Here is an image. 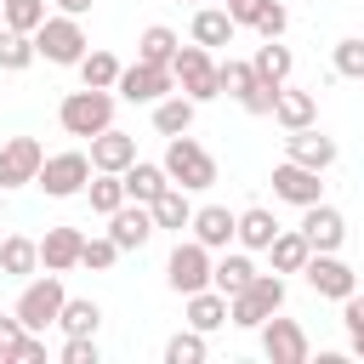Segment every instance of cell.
I'll list each match as a JSON object with an SVG mask.
<instances>
[{"instance_id": "obj_1", "label": "cell", "mask_w": 364, "mask_h": 364, "mask_svg": "<svg viewBox=\"0 0 364 364\" xmlns=\"http://www.w3.org/2000/svg\"><path fill=\"white\" fill-rule=\"evenodd\" d=\"M114 91H97V85H80V91H68L63 102H57V125L68 131V136H97V131H108L114 125Z\"/></svg>"}, {"instance_id": "obj_2", "label": "cell", "mask_w": 364, "mask_h": 364, "mask_svg": "<svg viewBox=\"0 0 364 364\" xmlns=\"http://www.w3.org/2000/svg\"><path fill=\"white\" fill-rule=\"evenodd\" d=\"M159 165H165V176H171L176 188H188V193L216 188V159H210V148H199L188 131L165 142V159H159Z\"/></svg>"}, {"instance_id": "obj_3", "label": "cell", "mask_w": 364, "mask_h": 364, "mask_svg": "<svg viewBox=\"0 0 364 364\" xmlns=\"http://www.w3.org/2000/svg\"><path fill=\"white\" fill-rule=\"evenodd\" d=\"M279 307H284V279H279V273H256L239 296H228V324L262 330V318H273Z\"/></svg>"}, {"instance_id": "obj_4", "label": "cell", "mask_w": 364, "mask_h": 364, "mask_svg": "<svg viewBox=\"0 0 364 364\" xmlns=\"http://www.w3.org/2000/svg\"><path fill=\"white\" fill-rule=\"evenodd\" d=\"M85 51H91V40H85L80 17H68V11H57V17H46V23L34 28V57H46V63H57V68H74Z\"/></svg>"}, {"instance_id": "obj_5", "label": "cell", "mask_w": 364, "mask_h": 364, "mask_svg": "<svg viewBox=\"0 0 364 364\" xmlns=\"http://www.w3.org/2000/svg\"><path fill=\"white\" fill-rule=\"evenodd\" d=\"M171 80H176V91H182V97H193V102H210V97H222L216 57H210L205 46H176V57H171Z\"/></svg>"}, {"instance_id": "obj_6", "label": "cell", "mask_w": 364, "mask_h": 364, "mask_svg": "<svg viewBox=\"0 0 364 364\" xmlns=\"http://www.w3.org/2000/svg\"><path fill=\"white\" fill-rule=\"evenodd\" d=\"M85 182H91V154H80V148L46 154L40 176H34V188H46V199H74V193H85Z\"/></svg>"}, {"instance_id": "obj_7", "label": "cell", "mask_w": 364, "mask_h": 364, "mask_svg": "<svg viewBox=\"0 0 364 364\" xmlns=\"http://www.w3.org/2000/svg\"><path fill=\"white\" fill-rule=\"evenodd\" d=\"M63 301H68L63 273H40V279H28V284H23V296H17V307H11V313L23 318V330H46V324H57Z\"/></svg>"}, {"instance_id": "obj_8", "label": "cell", "mask_w": 364, "mask_h": 364, "mask_svg": "<svg viewBox=\"0 0 364 364\" xmlns=\"http://www.w3.org/2000/svg\"><path fill=\"white\" fill-rule=\"evenodd\" d=\"M210 250L199 245V239H176V250H171V262H165V284L176 290V296H193V290H205L210 284Z\"/></svg>"}, {"instance_id": "obj_9", "label": "cell", "mask_w": 364, "mask_h": 364, "mask_svg": "<svg viewBox=\"0 0 364 364\" xmlns=\"http://www.w3.org/2000/svg\"><path fill=\"white\" fill-rule=\"evenodd\" d=\"M301 279L313 284V296H330V301H347V296L358 290V273H353L336 250H313L307 267H301Z\"/></svg>"}, {"instance_id": "obj_10", "label": "cell", "mask_w": 364, "mask_h": 364, "mask_svg": "<svg viewBox=\"0 0 364 364\" xmlns=\"http://www.w3.org/2000/svg\"><path fill=\"white\" fill-rule=\"evenodd\" d=\"M165 91H176V80H171V68H159V63H131V68H119V80H114V97L119 102H159Z\"/></svg>"}, {"instance_id": "obj_11", "label": "cell", "mask_w": 364, "mask_h": 364, "mask_svg": "<svg viewBox=\"0 0 364 364\" xmlns=\"http://www.w3.org/2000/svg\"><path fill=\"white\" fill-rule=\"evenodd\" d=\"M40 159H46V148L34 142V136H6L0 142V188L11 193V188H28L34 176H40Z\"/></svg>"}, {"instance_id": "obj_12", "label": "cell", "mask_w": 364, "mask_h": 364, "mask_svg": "<svg viewBox=\"0 0 364 364\" xmlns=\"http://www.w3.org/2000/svg\"><path fill=\"white\" fill-rule=\"evenodd\" d=\"M324 171H307V165H296V159H279L273 165V199H284V205H318L324 199V182H318Z\"/></svg>"}, {"instance_id": "obj_13", "label": "cell", "mask_w": 364, "mask_h": 364, "mask_svg": "<svg viewBox=\"0 0 364 364\" xmlns=\"http://www.w3.org/2000/svg\"><path fill=\"white\" fill-rule=\"evenodd\" d=\"M262 353L273 358V364H307V330L296 324V318H262Z\"/></svg>"}, {"instance_id": "obj_14", "label": "cell", "mask_w": 364, "mask_h": 364, "mask_svg": "<svg viewBox=\"0 0 364 364\" xmlns=\"http://www.w3.org/2000/svg\"><path fill=\"white\" fill-rule=\"evenodd\" d=\"M108 239L119 245V256H125V250H142V245L154 239V210H148L142 199H125V205L108 216Z\"/></svg>"}, {"instance_id": "obj_15", "label": "cell", "mask_w": 364, "mask_h": 364, "mask_svg": "<svg viewBox=\"0 0 364 364\" xmlns=\"http://www.w3.org/2000/svg\"><path fill=\"white\" fill-rule=\"evenodd\" d=\"M284 159H296L307 171H330L336 165V142L318 125H301V131H284Z\"/></svg>"}, {"instance_id": "obj_16", "label": "cell", "mask_w": 364, "mask_h": 364, "mask_svg": "<svg viewBox=\"0 0 364 364\" xmlns=\"http://www.w3.org/2000/svg\"><path fill=\"white\" fill-rule=\"evenodd\" d=\"M301 233H307V245L313 250H341V239H347V216L336 210V205H301Z\"/></svg>"}, {"instance_id": "obj_17", "label": "cell", "mask_w": 364, "mask_h": 364, "mask_svg": "<svg viewBox=\"0 0 364 364\" xmlns=\"http://www.w3.org/2000/svg\"><path fill=\"white\" fill-rule=\"evenodd\" d=\"M233 222H239V210H228V205H199L193 222H188V233H193L205 250H228V245H233Z\"/></svg>"}, {"instance_id": "obj_18", "label": "cell", "mask_w": 364, "mask_h": 364, "mask_svg": "<svg viewBox=\"0 0 364 364\" xmlns=\"http://www.w3.org/2000/svg\"><path fill=\"white\" fill-rule=\"evenodd\" d=\"M0 358H6V364H40V358H46L40 330H23V318L6 313V318H0Z\"/></svg>"}, {"instance_id": "obj_19", "label": "cell", "mask_w": 364, "mask_h": 364, "mask_svg": "<svg viewBox=\"0 0 364 364\" xmlns=\"http://www.w3.org/2000/svg\"><path fill=\"white\" fill-rule=\"evenodd\" d=\"M80 245H85L80 228H46V239H40V267H46V273L80 267Z\"/></svg>"}, {"instance_id": "obj_20", "label": "cell", "mask_w": 364, "mask_h": 364, "mask_svg": "<svg viewBox=\"0 0 364 364\" xmlns=\"http://www.w3.org/2000/svg\"><path fill=\"white\" fill-rule=\"evenodd\" d=\"M131 159H136V136H125V131H114V125L91 136V171H114V176H119Z\"/></svg>"}, {"instance_id": "obj_21", "label": "cell", "mask_w": 364, "mask_h": 364, "mask_svg": "<svg viewBox=\"0 0 364 364\" xmlns=\"http://www.w3.org/2000/svg\"><path fill=\"white\" fill-rule=\"evenodd\" d=\"M193 46H205V51H216V46H233V34H239V23L222 11V6H199L193 11Z\"/></svg>"}, {"instance_id": "obj_22", "label": "cell", "mask_w": 364, "mask_h": 364, "mask_svg": "<svg viewBox=\"0 0 364 364\" xmlns=\"http://www.w3.org/2000/svg\"><path fill=\"white\" fill-rule=\"evenodd\" d=\"M273 119H279L284 131H301V125L318 119V97H313V91H296V85H279V97H273Z\"/></svg>"}, {"instance_id": "obj_23", "label": "cell", "mask_w": 364, "mask_h": 364, "mask_svg": "<svg viewBox=\"0 0 364 364\" xmlns=\"http://www.w3.org/2000/svg\"><path fill=\"white\" fill-rule=\"evenodd\" d=\"M193 114H199V102H193V97L165 91V97L154 102V131H159V136H182V131H193Z\"/></svg>"}, {"instance_id": "obj_24", "label": "cell", "mask_w": 364, "mask_h": 364, "mask_svg": "<svg viewBox=\"0 0 364 364\" xmlns=\"http://www.w3.org/2000/svg\"><path fill=\"white\" fill-rule=\"evenodd\" d=\"M0 273L6 279H34L40 273V239H28V233L0 239Z\"/></svg>"}, {"instance_id": "obj_25", "label": "cell", "mask_w": 364, "mask_h": 364, "mask_svg": "<svg viewBox=\"0 0 364 364\" xmlns=\"http://www.w3.org/2000/svg\"><path fill=\"white\" fill-rule=\"evenodd\" d=\"M119 182H125V199H142V205H154L159 188H171L165 165H148V159H131V165L119 171Z\"/></svg>"}, {"instance_id": "obj_26", "label": "cell", "mask_w": 364, "mask_h": 364, "mask_svg": "<svg viewBox=\"0 0 364 364\" xmlns=\"http://www.w3.org/2000/svg\"><path fill=\"white\" fill-rule=\"evenodd\" d=\"M267 256H273V273H301V267H307V256H313V245H307V233H301V228H279V233H273V245H267Z\"/></svg>"}, {"instance_id": "obj_27", "label": "cell", "mask_w": 364, "mask_h": 364, "mask_svg": "<svg viewBox=\"0 0 364 364\" xmlns=\"http://www.w3.org/2000/svg\"><path fill=\"white\" fill-rule=\"evenodd\" d=\"M228 324V296L222 290H193L188 296V330H199V336H210V330H222Z\"/></svg>"}, {"instance_id": "obj_28", "label": "cell", "mask_w": 364, "mask_h": 364, "mask_svg": "<svg viewBox=\"0 0 364 364\" xmlns=\"http://www.w3.org/2000/svg\"><path fill=\"white\" fill-rule=\"evenodd\" d=\"M250 279H256V262L245 250H228L222 262H210V290H222V296H239Z\"/></svg>"}, {"instance_id": "obj_29", "label": "cell", "mask_w": 364, "mask_h": 364, "mask_svg": "<svg viewBox=\"0 0 364 364\" xmlns=\"http://www.w3.org/2000/svg\"><path fill=\"white\" fill-rule=\"evenodd\" d=\"M148 210H154V228H171V233H182V228L193 222V205H188V188H176V182H171V188H159V199H154Z\"/></svg>"}, {"instance_id": "obj_30", "label": "cell", "mask_w": 364, "mask_h": 364, "mask_svg": "<svg viewBox=\"0 0 364 364\" xmlns=\"http://www.w3.org/2000/svg\"><path fill=\"white\" fill-rule=\"evenodd\" d=\"M273 233H279V222H273V210H262V205L239 210V222H233V239H239L245 250H267Z\"/></svg>"}, {"instance_id": "obj_31", "label": "cell", "mask_w": 364, "mask_h": 364, "mask_svg": "<svg viewBox=\"0 0 364 364\" xmlns=\"http://www.w3.org/2000/svg\"><path fill=\"white\" fill-rule=\"evenodd\" d=\"M250 68H256V80H267V85H284V80H290V68H296V57H290V46H279V40H262V46H256V57H250Z\"/></svg>"}, {"instance_id": "obj_32", "label": "cell", "mask_w": 364, "mask_h": 364, "mask_svg": "<svg viewBox=\"0 0 364 364\" xmlns=\"http://www.w3.org/2000/svg\"><path fill=\"white\" fill-rule=\"evenodd\" d=\"M176 28H165V23H148L142 28V40H136V57L142 63H159V68H171V57H176Z\"/></svg>"}, {"instance_id": "obj_33", "label": "cell", "mask_w": 364, "mask_h": 364, "mask_svg": "<svg viewBox=\"0 0 364 364\" xmlns=\"http://www.w3.org/2000/svg\"><path fill=\"white\" fill-rule=\"evenodd\" d=\"M74 68H80V85H97V91H114V80H119V68H125V63H119L114 51H85V57H80Z\"/></svg>"}, {"instance_id": "obj_34", "label": "cell", "mask_w": 364, "mask_h": 364, "mask_svg": "<svg viewBox=\"0 0 364 364\" xmlns=\"http://www.w3.org/2000/svg\"><path fill=\"white\" fill-rule=\"evenodd\" d=\"M85 199H91V210H97V216H114V210L125 205V182H119L114 171H91V182H85Z\"/></svg>"}, {"instance_id": "obj_35", "label": "cell", "mask_w": 364, "mask_h": 364, "mask_svg": "<svg viewBox=\"0 0 364 364\" xmlns=\"http://www.w3.org/2000/svg\"><path fill=\"white\" fill-rule=\"evenodd\" d=\"M57 324H63V336H97L102 307H97V301H85V296H68V301H63V313H57Z\"/></svg>"}, {"instance_id": "obj_36", "label": "cell", "mask_w": 364, "mask_h": 364, "mask_svg": "<svg viewBox=\"0 0 364 364\" xmlns=\"http://www.w3.org/2000/svg\"><path fill=\"white\" fill-rule=\"evenodd\" d=\"M28 63H34V34L0 23V68H6V74H23Z\"/></svg>"}, {"instance_id": "obj_37", "label": "cell", "mask_w": 364, "mask_h": 364, "mask_svg": "<svg viewBox=\"0 0 364 364\" xmlns=\"http://www.w3.org/2000/svg\"><path fill=\"white\" fill-rule=\"evenodd\" d=\"M250 28H256L262 40H279V34L290 28V11H284V0H256V17H250Z\"/></svg>"}, {"instance_id": "obj_38", "label": "cell", "mask_w": 364, "mask_h": 364, "mask_svg": "<svg viewBox=\"0 0 364 364\" xmlns=\"http://www.w3.org/2000/svg\"><path fill=\"white\" fill-rule=\"evenodd\" d=\"M0 11H6V28H23V34L46 23V0H0Z\"/></svg>"}, {"instance_id": "obj_39", "label": "cell", "mask_w": 364, "mask_h": 364, "mask_svg": "<svg viewBox=\"0 0 364 364\" xmlns=\"http://www.w3.org/2000/svg\"><path fill=\"white\" fill-rule=\"evenodd\" d=\"M216 80H222V91L239 102V97L256 85V68H250V63H239V57H228V63H216Z\"/></svg>"}, {"instance_id": "obj_40", "label": "cell", "mask_w": 364, "mask_h": 364, "mask_svg": "<svg viewBox=\"0 0 364 364\" xmlns=\"http://www.w3.org/2000/svg\"><path fill=\"white\" fill-rule=\"evenodd\" d=\"M199 358H205V336L199 330H176L165 341V364H199Z\"/></svg>"}, {"instance_id": "obj_41", "label": "cell", "mask_w": 364, "mask_h": 364, "mask_svg": "<svg viewBox=\"0 0 364 364\" xmlns=\"http://www.w3.org/2000/svg\"><path fill=\"white\" fill-rule=\"evenodd\" d=\"M336 74L341 80H364V40H336Z\"/></svg>"}, {"instance_id": "obj_42", "label": "cell", "mask_w": 364, "mask_h": 364, "mask_svg": "<svg viewBox=\"0 0 364 364\" xmlns=\"http://www.w3.org/2000/svg\"><path fill=\"white\" fill-rule=\"evenodd\" d=\"M341 324H347V341H353V353L364 358V296H358V290L341 301Z\"/></svg>"}, {"instance_id": "obj_43", "label": "cell", "mask_w": 364, "mask_h": 364, "mask_svg": "<svg viewBox=\"0 0 364 364\" xmlns=\"http://www.w3.org/2000/svg\"><path fill=\"white\" fill-rule=\"evenodd\" d=\"M114 262H119V245H114V239H85V245H80V267H97V273H102V267H114Z\"/></svg>"}, {"instance_id": "obj_44", "label": "cell", "mask_w": 364, "mask_h": 364, "mask_svg": "<svg viewBox=\"0 0 364 364\" xmlns=\"http://www.w3.org/2000/svg\"><path fill=\"white\" fill-rule=\"evenodd\" d=\"M63 364H102L97 336H68V341H63Z\"/></svg>"}, {"instance_id": "obj_45", "label": "cell", "mask_w": 364, "mask_h": 364, "mask_svg": "<svg viewBox=\"0 0 364 364\" xmlns=\"http://www.w3.org/2000/svg\"><path fill=\"white\" fill-rule=\"evenodd\" d=\"M273 97H279V85H267V80H256L245 97H239V108L245 114H273Z\"/></svg>"}, {"instance_id": "obj_46", "label": "cell", "mask_w": 364, "mask_h": 364, "mask_svg": "<svg viewBox=\"0 0 364 364\" xmlns=\"http://www.w3.org/2000/svg\"><path fill=\"white\" fill-rule=\"evenodd\" d=\"M57 11H68V17H85V11H91V0H57Z\"/></svg>"}, {"instance_id": "obj_47", "label": "cell", "mask_w": 364, "mask_h": 364, "mask_svg": "<svg viewBox=\"0 0 364 364\" xmlns=\"http://www.w3.org/2000/svg\"><path fill=\"white\" fill-rule=\"evenodd\" d=\"M0 210H6V188H0Z\"/></svg>"}, {"instance_id": "obj_48", "label": "cell", "mask_w": 364, "mask_h": 364, "mask_svg": "<svg viewBox=\"0 0 364 364\" xmlns=\"http://www.w3.org/2000/svg\"><path fill=\"white\" fill-rule=\"evenodd\" d=\"M222 6H239V0H222Z\"/></svg>"}, {"instance_id": "obj_49", "label": "cell", "mask_w": 364, "mask_h": 364, "mask_svg": "<svg viewBox=\"0 0 364 364\" xmlns=\"http://www.w3.org/2000/svg\"><path fill=\"white\" fill-rule=\"evenodd\" d=\"M193 6H205V0H193Z\"/></svg>"}, {"instance_id": "obj_50", "label": "cell", "mask_w": 364, "mask_h": 364, "mask_svg": "<svg viewBox=\"0 0 364 364\" xmlns=\"http://www.w3.org/2000/svg\"><path fill=\"white\" fill-rule=\"evenodd\" d=\"M0 23H6V11H0Z\"/></svg>"}, {"instance_id": "obj_51", "label": "cell", "mask_w": 364, "mask_h": 364, "mask_svg": "<svg viewBox=\"0 0 364 364\" xmlns=\"http://www.w3.org/2000/svg\"><path fill=\"white\" fill-rule=\"evenodd\" d=\"M0 364H6V358H0Z\"/></svg>"}]
</instances>
